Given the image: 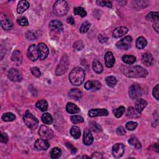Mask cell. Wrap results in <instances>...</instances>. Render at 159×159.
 Segmentation results:
<instances>
[{
    "mask_svg": "<svg viewBox=\"0 0 159 159\" xmlns=\"http://www.w3.org/2000/svg\"><path fill=\"white\" fill-rule=\"evenodd\" d=\"M38 52H39V58L40 60H45L49 53V49L47 46L44 43H39L38 46Z\"/></svg>",
    "mask_w": 159,
    "mask_h": 159,
    "instance_id": "obj_10",
    "label": "cell"
},
{
    "mask_svg": "<svg viewBox=\"0 0 159 159\" xmlns=\"http://www.w3.org/2000/svg\"><path fill=\"white\" fill-rule=\"evenodd\" d=\"M67 21L68 23L72 24V25H74L75 24V21H74V17L72 16L68 17V18L67 19Z\"/></svg>",
    "mask_w": 159,
    "mask_h": 159,
    "instance_id": "obj_55",
    "label": "cell"
},
{
    "mask_svg": "<svg viewBox=\"0 0 159 159\" xmlns=\"http://www.w3.org/2000/svg\"><path fill=\"white\" fill-rule=\"evenodd\" d=\"M31 73L34 76H36V77H39L41 75V72L40 71L39 68L36 67H32L31 68Z\"/></svg>",
    "mask_w": 159,
    "mask_h": 159,
    "instance_id": "obj_47",
    "label": "cell"
},
{
    "mask_svg": "<svg viewBox=\"0 0 159 159\" xmlns=\"http://www.w3.org/2000/svg\"><path fill=\"white\" fill-rule=\"evenodd\" d=\"M8 136L6 135V134L5 133H2L1 134V142L3 143H6L8 142Z\"/></svg>",
    "mask_w": 159,
    "mask_h": 159,
    "instance_id": "obj_52",
    "label": "cell"
},
{
    "mask_svg": "<svg viewBox=\"0 0 159 159\" xmlns=\"http://www.w3.org/2000/svg\"><path fill=\"white\" fill-rule=\"evenodd\" d=\"M122 60L124 63L130 65V64H132L135 62L136 60V58L133 56L124 55V56H122Z\"/></svg>",
    "mask_w": 159,
    "mask_h": 159,
    "instance_id": "obj_33",
    "label": "cell"
},
{
    "mask_svg": "<svg viewBox=\"0 0 159 159\" xmlns=\"http://www.w3.org/2000/svg\"><path fill=\"white\" fill-rule=\"evenodd\" d=\"M68 95L70 98H71L73 100H79L82 98V93L80 90L76 89V88H74V89H72L69 92Z\"/></svg>",
    "mask_w": 159,
    "mask_h": 159,
    "instance_id": "obj_25",
    "label": "cell"
},
{
    "mask_svg": "<svg viewBox=\"0 0 159 159\" xmlns=\"http://www.w3.org/2000/svg\"><path fill=\"white\" fill-rule=\"evenodd\" d=\"M74 13L75 15H78L81 16L82 17H84L86 16L87 13L85 11V10L84 8H83L82 7H76L74 8Z\"/></svg>",
    "mask_w": 159,
    "mask_h": 159,
    "instance_id": "obj_36",
    "label": "cell"
},
{
    "mask_svg": "<svg viewBox=\"0 0 159 159\" xmlns=\"http://www.w3.org/2000/svg\"><path fill=\"white\" fill-rule=\"evenodd\" d=\"M138 124L134 121H129L126 124V128L129 130H134L137 127Z\"/></svg>",
    "mask_w": 159,
    "mask_h": 159,
    "instance_id": "obj_43",
    "label": "cell"
},
{
    "mask_svg": "<svg viewBox=\"0 0 159 159\" xmlns=\"http://www.w3.org/2000/svg\"><path fill=\"white\" fill-rule=\"evenodd\" d=\"M36 106L41 111H46L47 110L48 108V103L46 100H41L38 101L36 104Z\"/></svg>",
    "mask_w": 159,
    "mask_h": 159,
    "instance_id": "obj_29",
    "label": "cell"
},
{
    "mask_svg": "<svg viewBox=\"0 0 159 159\" xmlns=\"http://www.w3.org/2000/svg\"><path fill=\"white\" fill-rule=\"evenodd\" d=\"M69 65V60L67 55H64L62 57L60 62L56 68V74L57 76H60L64 75L68 69Z\"/></svg>",
    "mask_w": 159,
    "mask_h": 159,
    "instance_id": "obj_5",
    "label": "cell"
},
{
    "mask_svg": "<svg viewBox=\"0 0 159 159\" xmlns=\"http://www.w3.org/2000/svg\"><path fill=\"white\" fill-rule=\"evenodd\" d=\"M123 73L127 77L133 78H144L148 75L147 70L140 66L126 67L124 69Z\"/></svg>",
    "mask_w": 159,
    "mask_h": 159,
    "instance_id": "obj_1",
    "label": "cell"
},
{
    "mask_svg": "<svg viewBox=\"0 0 159 159\" xmlns=\"http://www.w3.org/2000/svg\"><path fill=\"white\" fill-rule=\"evenodd\" d=\"M29 7V3L27 1H20L17 4V12L18 14H22L26 10H28Z\"/></svg>",
    "mask_w": 159,
    "mask_h": 159,
    "instance_id": "obj_23",
    "label": "cell"
},
{
    "mask_svg": "<svg viewBox=\"0 0 159 159\" xmlns=\"http://www.w3.org/2000/svg\"><path fill=\"white\" fill-rule=\"evenodd\" d=\"M28 57L29 60L34 62L39 58V52L38 46L34 44L30 46L28 49Z\"/></svg>",
    "mask_w": 159,
    "mask_h": 159,
    "instance_id": "obj_11",
    "label": "cell"
},
{
    "mask_svg": "<svg viewBox=\"0 0 159 159\" xmlns=\"http://www.w3.org/2000/svg\"><path fill=\"white\" fill-rule=\"evenodd\" d=\"M124 111H125V108L124 106H120L114 111V113L115 116L119 118L122 116V114H124Z\"/></svg>",
    "mask_w": 159,
    "mask_h": 159,
    "instance_id": "obj_42",
    "label": "cell"
},
{
    "mask_svg": "<svg viewBox=\"0 0 159 159\" xmlns=\"http://www.w3.org/2000/svg\"><path fill=\"white\" fill-rule=\"evenodd\" d=\"M11 60L14 62H15L17 65H20L22 63V53L18 50H16L13 52L12 56H11Z\"/></svg>",
    "mask_w": 159,
    "mask_h": 159,
    "instance_id": "obj_22",
    "label": "cell"
},
{
    "mask_svg": "<svg viewBox=\"0 0 159 159\" xmlns=\"http://www.w3.org/2000/svg\"><path fill=\"white\" fill-rule=\"evenodd\" d=\"M26 38H27L29 40H35L36 39V35H35L32 32H30V31L26 33Z\"/></svg>",
    "mask_w": 159,
    "mask_h": 159,
    "instance_id": "obj_50",
    "label": "cell"
},
{
    "mask_svg": "<svg viewBox=\"0 0 159 159\" xmlns=\"http://www.w3.org/2000/svg\"><path fill=\"white\" fill-rule=\"evenodd\" d=\"M104 61L105 65L108 68H111L113 67L114 63H115V58L111 52H108L106 53L104 56Z\"/></svg>",
    "mask_w": 159,
    "mask_h": 159,
    "instance_id": "obj_19",
    "label": "cell"
},
{
    "mask_svg": "<svg viewBox=\"0 0 159 159\" xmlns=\"http://www.w3.org/2000/svg\"><path fill=\"white\" fill-rule=\"evenodd\" d=\"M154 98L158 101L159 100V85L157 84L154 88L152 92Z\"/></svg>",
    "mask_w": 159,
    "mask_h": 159,
    "instance_id": "obj_48",
    "label": "cell"
},
{
    "mask_svg": "<svg viewBox=\"0 0 159 159\" xmlns=\"http://www.w3.org/2000/svg\"><path fill=\"white\" fill-rule=\"evenodd\" d=\"M86 90H98L101 87V84L98 81H87L84 85Z\"/></svg>",
    "mask_w": 159,
    "mask_h": 159,
    "instance_id": "obj_16",
    "label": "cell"
},
{
    "mask_svg": "<svg viewBox=\"0 0 159 159\" xmlns=\"http://www.w3.org/2000/svg\"><path fill=\"white\" fill-rule=\"evenodd\" d=\"M132 40L130 36H126L117 42L116 47L121 50H128L130 47Z\"/></svg>",
    "mask_w": 159,
    "mask_h": 159,
    "instance_id": "obj_8",
    "label": "cell"
},
{
    "mask_svg": "<svg viewBox=\"0 0 159 159\" xmlns=\"http://www.w3.org/2000/svg\"><path fill=\"white\" fill-rule=\"evenodd\" d=\"M90 28V23L88 21H85L81 25L79 30H80V33L84 34V33H86V32H88V31L89 30Z\"/></svg>",
    "mask_w": 159,
    "mask_h": 159,
    "instance_id": "obj_39",
    "label": "cell"
},
{
    "mask_svg": "<svg viewBox=\"0 0 159 159\" xmlns=\"http://www.w3.org/2000/svg\"><path fill=\"white\" fill-rule=\"evenodd\" d=\"M74 48L76 51H80L84 48V44L82 40H78L75 42L74 45Z\"/></svg>",
    "mask_w": 159,
    "mask_h": 159,
    "instance_id": "obj_46",
    "label": "cell"
},
{
    "mask_svg": "<svg viewBox=\"0 0 159 159\" xmlns=\"http://www.w3.org/2000/svg\"><path fill=\"white\" fill-rule=\"evenodd\" d=\"M112 153L116 158L121 157L124 153V146L122 144H114L112 148Z\"/></svg>",
    "mask_w": 159,
    "mask_h": 159,
    "instance_id": "obj_12",
    "label": "cell"
},
{
    "mask_svg": "<svg viewBox=\"0 0 159 159\" xmlns=\"http://www.w3.org/2000/svg\"><path fill=\"white\" fill-rule=\"evenodd\" d=\"M0 21H1V26L2 27L4 30H10L13 27V23L12 21L8 18L6 15H1V18H0Z\"/></svg>",
    "mask_w": 159,
    "mask_h": 159,
    "instance_id": "obj_17",
    "label": "cell"
},
{
    "mask_svg": "<svg viewBox=\"0 0 159 159\" xmlns=\"http://www.w3.org/2000/svg\"><path fill=\"white\" fill-rule=\"evenodd\" d=\"M128 142L129 143V144H130L132 146H134V147H136L137 149L140 148L141 147H142V146H141L140 142H139V141L136 137H132V138H130Z\"/></svg>",
    "mask_w": 159,
    "mask_h": 159,
    "instance_id": "obj_41",
    "label": "cell"
},
{
    "mask_svg": "<svg viewBox=\"0 0 159 159\" xmlns=\"http://www.w3.org/2000/svg\"><path fill=\"white\" fill-rule=\"evenodd\" d=\"M17 22L21 26H27L29 25V22L25 17H21L17 20Z\"/></svg>",
    "mask_w": 159,
    "mask_h": 159,
    "instance_id": "obj_45",
    "label": "cell"
},
{
    "mask_svg": "<svg viewBox=\"0 0 159 159\" xmlns=\"http://www.w3.org/2000/svg\"><path fill=\"white\" fill-rule=\"evenodd\" d=\"M49 28L56 32H60L64 30V26L59 20H52L49 23Z\"/></svg>",
    "mask_w": 159,
    "mask_h": 159,
    "instance_id": "obj_14",
    "label": "cell"
},
{
    "mask_svg": "<svg viewBox=\"0 0 159 159\" xmlns=\"http://www.w3.org/2000/svg\"><path fill=\"white\" fill-rule=\"evenodd\" d=\"M92 67H93V71L95 73H96V74L102 73L103 70V66H102V65H101L100 61L97 60H93Z\"/></svg>",
    "mask_w": 159,
    "mask_h": 159,
    "instance_id": "obj_27",
    "label": "cell"
},
{
    "mask_svg": "<svg viewBox=\"0 0 159 159\" xmlns=\"http://www.w3.org/2000/svg\"><path fill=\"white\" fill-rule=\"evenodd\" d=\"M106 82L109 86L113 88L117 84V80L113 76H110L106 78Z\"/></svg>",
    "mask_w": 159,
    "mask_h": 159,
    "instance_id": "obj_37",
    "label": "cell"
},
{
    "mask_svg": "<svg viewBox=\"0 0 159 159\" xmlns=\"http://www.w3.org/2000/svg\"><path fill=\"white\" fill-rule=\"evenodd\" d=\"M98 39L100 42L105 43L108 41V38L107 37H106L105 36H103V35H100V36L98 37Z\"/></svg>",
    "mask_w": 159,
    "mask_h": 159,
    "instance_id": "obj_54",
    "label": "cell"
},
{
    "mask_svg": "<svg viewBox=\"0 0 159 159\" xmlns=\"http://www.w3.org/2000/svg\"><path fill=\"white\" fill-rule=\"evenodd\" d=\"M61 154H62L61 150L58 147H55L54 148H52V151L50 152V157L52 158H57L60 157Z\"/></svg>",
    "mask_w": 159,
    "mask_h": 159,
    "instance_id": "obj_38",
    "label": "cell"
},
{
    "mask_svg": "<svg viewBox=\"0 0 159 159\" xmlns=\"http://www.w3.org/2000/svg\"><path fill=\"white\" fill-rule=\"evenodd\" d=\"M38 133L42 139L45 140H50L54 137V132L50 128L44 125L40 126Z\"/></svg>",
    "mask_w": 159,
    "mask_h": 159,
    "instance_id": "obj_7",
    "label": "cell"
},
{
    "mask_svg": "<svg viewBox=\"0 0 159 159\" xmlns=\"http://www.w3.org/2000/svg\"><path fill=\"white\" fill-rule=\"evenodd\" d=\"M136 44V47L137 49H143L146 47L147 42L146 39L144 38L140 37L137 39Z\"/></svg>",
    "mask_w": 159,
    "mask_h": 159,
    "instance_id": "obj_31",
    "label": "cell"
},
{
    "mask_svg": "<svg viewBox=\"0 0 159 159\" xmlns=\"http://www.w3.org/2000/svg\"><path fill=\"white\" fill-rule=\"evenodd\" d=\"M66 110L70 114H76L80 111V109L77 106L72 102H69L67 104Z\"/></svg>",
    "mask_w": 159,
    "mask_h": 159,
    "instance_id": "obj_26",
    "label": "cell"
},
{
    "mask_svg": "<svg viewBox=\"0 0 159 159\" xmlns=\"http://www.w3.org/2000/svg\"><path fill=\"white\" fill-rule=\"evenodd\" d=\"M66 146L69 148V150H70V151L72 152V154H75V153L76 152V149L71 144L67 143L66 144Z\"/></svg>",
    "mask_w": 159,
    "mask_h": 159,
    "instance_id": "obj_53",
    "label": "cell"
},
{
    "mask_svg": "<svg viewBox=\"0 0 159 159\" xmlns=\"http://www.w3.org/2000/svg\"><path fill=\"white\" fill-rule=\"evenodd\" d=\"M85 78L84 70L80 67H75L73 68L69 75V80L73 85H81Z\"/></svg>",
    "mask_w": 159,
    "mask_h": 159,
    "instance_id": "obj_2",
    "label": "cell"
},
{
    "mask_svg": "<svg viewBox=\"0 0 159 159\" xmlns=\"http://www.w3.org/2000/svg\"><path fill=\"white\" fill-rule=\"evenodd\" d=\"M71 121L73 124H77V123L83 122L84 121V119L81 116L75 115V116H72L71 117Z\"/></svg>",
    "mask_w": 159,
    "mask_h": 159,
    "instance_id": "obj_44",
    "label": "cell"
},
{
    "mask_svg": "<svg viewBox=\"0 0 159 159\" xmlns=\"http://www.w3.org/2000/svg\"><path fill=\"white\" fill-rule=\"evenodd\" d=\"M42 121L46 124H50L53 121V119L49 113L46 112L43 114V115L42 116Z\"/></svg>",
    "mask_w": 159,
    "mask_h": 159,
    "instance_id": "obj_35",
    "label": "cell"
},
{
    "mask_svg": "<svg viewBox=\"0 0 159 159\" xmlns=\"http://www.w3.org/2000/svg\"><path fill=\"white\" fill-rule=\"evenodd\" d=\"M93 142V137L90 129H86L84 130L83 142L86 146H90Z\"/></svg>",
    "mask_w": 159,
    "mask_h": 159,
    "instance_id": "obj_18",
    "label": "cell"
},
{
    "mask_svg": "<svg viewBox=\"0 0 159 159\" xmlns=\"http://www.w3.org/2000/svg\"><path fill=\"white\" fill-rule=\"evenodd\" d=\"M90 129L95 132H100L102 131V128L100 124L96 122H92L90 124Z\"/></svg>",
    "mask_w": 159,
    "mask_h": 159,
    "instance_id": "obj_40",
    "label": "cell"
},
{
    "mask_svg": "<svg viewBox=\"0 0 159 159\" xmlns=\"http://www.w3.org/2000/svg\"><path fill=\"white\" fill-rule=\"evenodd\" d=\"M116 132H117V134L119 136H124L126 134V130L123 127L119 126L118 128L116 130Z\"/></svg>",
    "mask_w": 159,
    "mask_h": 159,
    "instance_id": "obj_51",
    "label": "cell"
},
{
    "mask_svg": "<svg viewBox=\"0 0 159 159\" xmlns=\"http://www.w3.org/2000/svg\"><path fill=\"white\" fill-rule=\"evenodd\" d=\"M23 119L26 125L29 128L31 129H35L38 127L39 124L38 119L28 111H26V113L24 114Z\"/></svg>",
    "mask_w": 159,
    "mask_h": 159,
    "instance_id": "obj_4",
    "label": "cell"
},
{
    "mask_svg": "<svg viewBox=\"0 0 159 159\" xmlns=\"http://www.w3.org/2000/svg\"><path fill=\"white\" fill-rule=\"evenodd\" d=\"M147 104V103L146 100L143 99L139 98L136 102L135 109L138 112L140 113L143 111L144 108L146 107Z\"/></svg>",
    "mask_w": 159,
    "mask_h": 159,
    "instance_id": "obj_24",
    "label": "cell"
},
{
    "mask_svg": "<svg viewBox=\"0 0 159 159\" xmlns=\"http://www.w3.org/2000/svg\"><path fill=\"white\" fill-rule=\"evenodd\" d=\"M2 118L4 121L10 122L14 121L16 119V116L12 112H6L3 114Z\"/></svg>",
    "mask_w": 159,
    "mask_h": 159,
    "instance_id": "obj_34",
    "label": "cell"
},
{
    "mask_svg": "<svg viewBox=\"0 0 159 159\" xmlns=\"http://www.w3.org/2000/svg\"><path fill=\"white\" fill-rule=\"evenodd\" d=\"M96 3L101 6H106L108 8L112 7V3L110 2H103V1H97Z\"/></svg>",
    "mask_w": 159,
    "mask_h": 159,
    "instance_id": "obj_49",
    "label": "cell"
},
{
    "mask_svg": "<svg viewBox=\"0 0 159 159\" xmlns=\"http://www.w3.org/2000/svg\"><path fill=\"white\" fill-rule=\"evenodd\" d=\"M142 94V88L138 84L132 85L129 89V95L132 100H137Z\"/></svg>",
    "mask_w": 159,
    "mask_h": 159,
    "instance_id": "obj_6",
    "label": "cell"
},
{
    "mask_svg": "<svg viewBox=\"0 0 159 159\" xmlns=\"http://www.w3.org/2000/svg\"><path fill=\"white\" fill-rule=\"evenodd\" d=\"M68 10V5L65 1L58 0L57 1L53 7V11L57 16H64L65 15Z\"/></svg>",
    "mask_w": 159,
    "mask_h": 159,
    "instance_id": "obj_3",
    "label": "cell"
},
{
    "mask_svg": "<svg viewBox=\"0 0 159 159\" xmlns=\"http://www.w3.org/2000/svg\"><path fill=\"white\" fill-rule=\"evenodd\" d=\"M126 115L130 118H137L140 116V113L138 112L136 109L132 107H129L127 110Z\"/></svg>",
    "mask_w": 159,
    "mask_h": 159,
    "instance_id": "obj_28",
    "label": "cell"
},
{
    "mask_svg": "<svg viewBox=\"0 0 159 159\" xmlns=\"http://www.w3.org/2000/svg\"><path fill=\"white\" fill-rule=\"evenodd\" d=\"M70 134L75 139H78L81 136V131L78 126H74L70 129Z\"/></svg>",
    "mask_w": 159,
    "mask_h": 159,
    "instance_id": "obj_30",
    "label": "cell"
},
{
    "mask_svg": "<svg viewBox=\"0 0 159 159\" xmlns=\"http://www.w3.org/2000/svg\"><path fill=\"white\" fill-rule=\"evenodd\" d=\"M90 158H102V156H101V154H100V153H97V152H95V153L93 154L92 156V157H90Z\"/></svg>",
    "mask_w": 159,
    "mask_h": 159,
    "instance_id": "obj_56",
    "label": "cell"
},
{
    "mask_svg": "<svg viewBox=\"0 0 159 159\" xmlns=\"http://www.w3.org/2000/svg\"><path fill=\"white\" fill-rule=\"evenodd\" d=\"M142 62L147 67L151 66L154 64V57L150 53H145L142 57Z\"/></svg>",
    "mask_w": 159,
    "mask_h": 159,
    "instance_id": "obj_21",
    "label": "cell"
},
{
    "mask_svg": "<svg viewBox=\"0 0 159 159\" xmlns=\"http://www.w3.org/2000/svg\"><path fill=\"white\" fill-rule=\"evenodd\" d=\"M159 19L158 12H151L146 16V20L150 21H158Z\"/></svg>",
    "mask_w": 159,
    "mask_h": 159,
    "instance_id": "obj_32",
    "label": "cell"
},
{
    "mask_svg": "<svg viewBox=\"0 0 159 159\" xmlns=\"http://www.w3.org/2000/svg\"><path fill=\"white\" fill-rule=\"evenodd\" d=\"M153 28H154V30L158 33V22H155L153 24Z\"/></svg>",
    "mask_w": 159,
    "mask_h": 159,
    "instance_id": "obj_57",
    "label": "cell"
},
{
    "mask_svg": "<svg viewBox=\"0 0 159 159\" xmlns=\"http://www.w3.org/2000/svg\"><path fill=\"white\" fill-rule=\"evenodd\" d=\"M8 78L10 80L14 82H20L22 80V75L18 70L16 68H11L8 72Z\"/></svg>",
    "mask_w": 159,
    "mask_h": 159,
    "instance_id": "obj_9",
    "label": "cell"
},
{
    "mask_svg": "<svg viewBox=\"0 0 159 159\" xmlns=\"http://www.w3.org/2000/svg\"><path fill=\"white\" fill-rule=\"evenodd\" d=\"M88 115L91 118L106 116L108 115V111L106 109H92L88 112Z\"/></svg>",
    "mask_w": 159,
    "mask_h": 159,
    "instance_id": "obj_15",
    "label": "cell"
},
{
    "mask_svg": "<svg viewBox=\"0 0 159 159\" xmlns=\"http://www.w3.org/2000/svg\"><path fill=\"white\" fill-rule=\"evenodd\" d=\"M128 32V29L124 26L122 27H118L114 29L112 32V36L115 38H119L124 35H125Z\"/></svg>",
    "mask_w": 159,
    "mask_h": 159,
    "instance_id": "obj_20",
    "label": "cell"
},
{
    "mask_svg": "<svg viewBox=\"0 0 159 159\" xmlns=\"http://www.w3.org/2000/svg\"><path fill=\"white\" fill-rule=\"evenodd\" d=\"M50 147V144L47 140L43 139H38L34 143V147L38 151H47Z\"/></svg>",
    "mask_w": 159,
    "mask_h": 159,
    "instance_id": "obj_13",
    "label": "cell"
}]
</instances>
